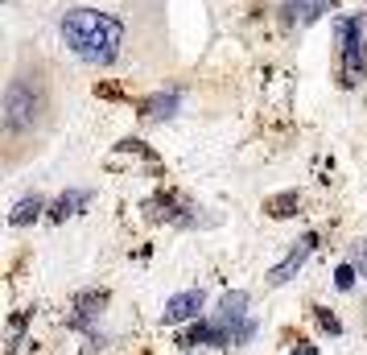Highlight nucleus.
<instances>
[{"label":"nucleus","instance_id":"nucleus-14","mask_svg":"<svg viewBox=\"0 0 367 355\" xmlns=\"http://www.w3.org/2000/svg\"><path fill=\"white\" fill-rule=\"evenodd\" d=\"M29 318H33V310H21V314L12 318V327H8V355L25 343V327H29Z\"/></svg>","mask_w":367,"mask_h":355},{"label":"nucleus","instance_id":"nucleus-10","mask_svg":"<svg viewBox=\"0 0 367 355\" xmlns=\"http://www.w3.org/2000/svg\"><path fill=\"white\" fill-rule=\"evenodd\" d=\"M178 108H182V91H178V87L140 99V116H145V120H169V116H178Z\"/></svg>","mask_w":367,"mask_h":355},{"label":"nucleus","instance_id":"nucleus-17","mask_svg":"<svg viewBox=\"0 0 367 355\" xmlns=\"http://www.w3.org/2000/svg\"><path fill=\"white\" fill-rule=\"evenodd\" d=\"M351 265L359 269V277H367V244H364V240H359V244L351 248Z\"/></svg>","mask_w":367,"mask_h":355},{"label":"nucleus","instance_id":"nucleus-11","mask_svg":"<svg viewBox=\"0 0 367 355\" xmlns=\"http://www.w3.org/2000/svg\"><path fill=\"white\" fill-rule=\"evenodd\" d=\"M91 190H66V194H58L54 203H50V219L54 223H62V219H70V215H78L83 207H91Z\"/></svg>","mask_w":367,"mask_h":355},{"label":"nucleus","instance_id":"nucleus-16","mask_svg":"<svg viewBox=\"0 0 367 355\" xmlns=\"http://www.w3.org/2000/svg\"><path fill=\"white\" fill-rule=\"evenodd\" d=\"M314 318H318V323H322V327H326L331 335H339V331H343V323H339V318H335L331 310H322V306H314Z\"/></svg>","mask_w":367,"mask_h":355},{"label":"nucleus","instance_id":"nucleus-19","mask_svg":"<svg viewBox=\"0 0 367 355\" xmlns=\"http://www.w3.org/2000/svg\"><path fill=\"white\" fill-rule=\"evenodd\" d=\"M293 355H314V347H302V352H293Z\"/></svg>","mask_w":367,"mask_h":355},{"label":"nucleus","instance_id":"nucleus-12","mask_svg":"<svg viewBox=\"0 0 367 355\" xmlns=\"http://www.w3.org/2000/svg\"><path fill=\"white\" fill-rule=\"evenodd\" d=\"M41 211H50V203L41 199V194H25L17 207H12V215H8V223L12 227H25V223H33V219H41Z\"/></svg>","mask_w":367,"mask_h":355},{"label":"nucleus","instance_id":"nucleus-6","mask_svg":"<svg viewBox=\"0 0 367 355\" xmlns=\"http://www.w3.org/2000/svg\"><path fill=\"white\" fill-rule=\"evenodd\" d=\"M178 343H182V347H231V331H227L219 318L207 314V318H198L190 331H182Z\"/></svg>","mask_w":367,"mask_h":355},{"label":"nucleus","instance_id":"nucleus-15","mask_svg":"<svg viewBox=\"0 0 367 355\" xmlns=\"http://www.w3.org/2000/svg\"><path fill=\"white\" fill-rule=\"evenodd\" d=\"M355 281H359V269H355L351 261H343V265H339V273H335V285H339L343 294H351V290H355Z\"/></svg>","mask_w":367,"mask_h":355},{"label":"nucleus","instance_id":"nucleus-13","mask_svg":"<svg viewBox=\"0 0 367 355\" xmlns=\"http://www.w3.org/2000/svg\"><path fill=\"white\" fill-rule=\"evenodd\" d=\"M297 203H302V199H297V190H289V194H277V199H269V203H264V211H269L273 219H289Z\"/></svg>","mask_w":367,"mask_h":355},{"label":"nucleus","instance_id":"nucleus-5","mask_svg":"<svg viewBox=\"0 0 367 355\" xmlns=\"http://www.w3.org/2000/svg\"><path fill=\"white\" fill-rule=\"evenodd\" d=\"M202 306H207V294L202 290H182L165 302L161 310V323L165 327H182V323H198L202 318Z\"/></svg>","mask_w":367,"mask_h":355},{"label":"nucleus","instance_id":"nucleus-3","mask_svg":"<svg viewBox=\"0 0 367 355\" xmlns=\"http://www.w3.org/2000/svg\"><path fill=\"white\" fill-rule=\"evenodd\" d=\"M339 33V83L343 87H359L367 79V29L364 17H343L335 25Z\"/></svg>","mask_w":367,"mask_h":355},{"label":"nucleus","instance_id":"nucleus-1","mask_svg":"<svg viewBox=\"0 0 367 355\" xmlns=\"http://www.w3.org/2000/svg\"><path fill=\"white\" fill-rule=\"evenodd\" d=\"M62 41L70 45V54L87 66H112L120 58L124 45V21L103 12V8H66L62 17Z\"/></svg>","mask_w":367,"mask_h":355},{"label":"nucleus","instance_id":"nucleus-4","mask_svg":"<svg viewBox=\"0 0 367 355\" xmlns=\"http://www.w3.org/2000/svg\"><path fill=\"white\" fill-rule=\"evenodd\" d=\"M314 248H318V232H306V236H302V240H297V244H293V248L285 252V261L269 269V285H273V290L289 285V281H293V277H297V273L306 269V261L314 256Z\"/></svg>","mask_w":367,"mask_h":355},{"label":"nucleus","instance_id":"nucleus-9","mask_svg":"<svg viewBox=\"0 0 367 355\" xmlns=\"http://www.w3.org/2000/svg\"><path fill=\"white\" fill-rule=\"evenodd\" d=\"M248 306H252V298H248L244 290H231V294L219 298V306H215V314H211V318H219V323L231 331V347H235V327L248 323Z\"/></svg>","mask_w":367,"mask_h":355},{"label":"nucleus","instance_id":"nucleus-18","mask_svg":"<svg viewBox=\"0 0 367 355\" xmlns=\"http://www.w3.org/2000/svg\"><path fill=\"white\" fill-rule=\"evenodd\" d=\"M120 149H124V153H140L145 161H153V153L145 149V141H120Z\"/></svg>","mask_w":367,"mask_h":355},{"label":"nucleus","instance_id":"nucleus-7","mask_svg":"<svg viewBox=\"0 0 367 355\" xmlns=\"http://www.w3.org/2000/svg\"><path fill=\"white\" fill-rule=\"evenodd\" d=\"M103 306H107V294H103V290H87V294H78V298H74V310H70V318H66V327L91 335V327H95V318L103 314Z\"/></svg>","mask_w":367,"mask_h":355},{"label":"nucleus","instance_id":"nucleus-8","mask_svg":"<svg viewBox=\"0 0 367 355\" xmlns=\"http://www.w3.org/2000/svg\"><path fill=\"white\" fill-rule=\"evenodd\" d=\"M331 8H335V0H281V25L302 29V25H314L318 17H326Z\"/></svg>","mask_w":367,"mask_h":355},{"label":"nucleus","instance_id":"nucleus-2","mask_svg":"<svg viewBox=\"0 0 367 355\" xmlns=\"http://www.w3.org/2000/svg\"><path fill=\"white\" fill-rule=\"evenodd\" d=\"M45 116V91L41 83H29L25 74L8 83L4 91V132L8 136H21V132H33Z\"/></svg>","mask_w":367,"mask_h":355}]
</instances>
